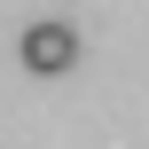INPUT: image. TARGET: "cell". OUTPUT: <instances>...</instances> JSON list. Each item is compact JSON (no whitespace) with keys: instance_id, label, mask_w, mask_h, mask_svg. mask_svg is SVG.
I'll return each mask as SVG.
<instances>
[{"instance_id":"cell-1","label":"cell","mask_w":149,"mask_h":149,"mask_svg":"<svg viewBox=\"0 0 149 149\" xmlns=\"http://www.w3.org/2000/svg\"><path fill=\"white\" fill-rule=\"evenodd\" d=\"M71 63H79V31H71V24H55V16H47V24H31V31H24V71L63 79Z\"/></svg>"}]
</instances>
